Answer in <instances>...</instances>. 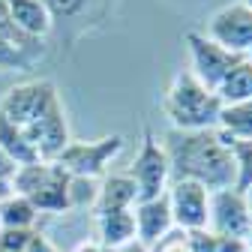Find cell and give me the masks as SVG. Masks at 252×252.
<instances>
[{"instance_id":"obj_1","label":"cell","mask_w":252,"mask_h":252,"mask_svg":"<svg viewBox=\"0 0 252 252\" xmlns=\"http://www.w3.org/2000/svg\"><path fill=\"white\" fill-rule=\"evenodd\" d=\"M168 165H171V180H195L204 189H228L237 180L234 168V138H228L219 129H168L162 138Z\"/></svg>"},{"instance_id":"obj_2","label":"cell","mask_w":252,"mask_h":252,"mask_svg":"<svg viewBox=\"0 0 252 252\" xmlns=\"http://www.w3.org/2000/svg\"><path fill=\"white\" fill-rule=\"evenodd\" d=\"M162 111L171 120V129H216L222 102L192 72H177L162 96Z\"/></svg>"},{"instance_id":"obj_3","label":"cell","mask_w":252,"mask_h":252,"mask_svg":"<svg viewBox=\"0 0 252 252\" xmlns=\"http://www.w3.org/2000/svg\"><path fill=\"white\" fill-rule=\"evenodd\" d=\"M54 105H60V96L51 81H45V78L24 81V84L9 87L6 96L0 99V117H6L9 123L24 129V126L36 123L42 114H48Z\"/></svg>"},{"instance_id":"obj_4","label":"cell","mask_w":252,"mask_h":252,"mask_svg":"<svg viewBox=\"0 0 252 252\" xmlns=\"http://www.w3.org/2000/svg\"><path fill=\"white\" fill-rule=\"evenodd\" d=\"M126 174H129L135 180V186H138V201H150V198L165 195L168 180H171V165H168L162 141L156 138L150 129H144L141 150L132 159V165L126 168Z\"/></svg>"},{"instance_id":"obj_5","label":"cell","mask_w":252,"mask_h":252,"mask_svg":"<svg viewBox=\"0 0 252 252\" xmlns=\"http://www.w3.org/2000/svg\"><path fill=\"white\" fill-rule=\"evenodd\" d=\"M120 150H123V135L114 132V135H105L99 141H69L66 150L54 162L72 177H93L96 180V177L108 174V165Z\"/></svg>"},{"instance_id":"obj_6","label":"cell","mask_w":252,"mask_h":252,"mask_svg":"<svg viewBox=\"0 0 252 252\" xmlns=\"http://www.w3.org/2000/svg\"><path fill=\"white\" fill-rule=\"evenodd\" d=\"M207 231L216 237H234L246 240L252 234V216L246 207V198L240 189H216L210 192V210H207Z\"/></svg>"},{"instance_id":"obj_7","label":"cell","mask_w":252,"mask_h":252,"mask_svg":"<svg viewBox=\"0 0 252 252\" xmlns=\"http://www.w3.org/2000/svg\"><path fill=\"white\" fill-rule=\"evenodd\" d=\"M186 48H189V60H192V69L189 72L213 93H216L219 81L231 72V66H237L243 60L240 54H231L222 45H216L213 39H207L201 30H189L186 33Z\"/></svg>"},{"instance_id":"obj_8","label":"cell","mask_w":252,"mask_h":252,"mask_svg":"<svg viewBox=\"0 0 252 252\" xmlns=\"http://www.w3.org/2000/svg\"><path fill=\"white\" fill-rule=\"evenodd\" d=\"M204 36L213 39L216 45H222L231 54L246 57L252 51V9L243 3V0L240 3L222 6L204 24Z\"/></svg>"},{"instance_id":"obj_9","label":"cell","mask_w":252,"mask_h":252,"mask_svg":"<svg viewBox=\"0 0 252 252\" xmlns=\"http://www.w3.org/2000/svg\"><path fill=\"white\" fill-rule=\"evenodd\" d=\"M165 198L171 207L174 228L180 231H204L207 210H210V189L195 180H171L165 189Z\"/></svg>"},{"instance_id":"obj_10","label":"cell","mask_w":252,"mask_h":252,"mask_svg":"<svg viewBox=\"0 0 252 252\" xmlns=\"http://www.w3.org/2000/svg\"><path fill=\"white\" fill-rule=\"evenodd\" d=\"M24 135H27L30 144L36 147V153H39L42 162H54L57 156L66 150V144L72 141L66 114H63V105H54V108H51L48 114H42L36 123L24 126Z\"/></svg>"},{"instance_id":"obj_11","label":"cell","mask_w":252,"mask_h":252,"mask_svg":"<svg viewBox=\"0 0 252 252\" xmlns=\"http://www.w3.org/2000/svg\"><path fill=\"white\" fill-rule=\"evenodd\" d=\"M132 219H135V240H141L144 246L159 243L168 231H174V219H171V207L165 195L138 201L132 207Z\"/></svg>"},{"instance_id":"obj_12","label":"cell","mask_w":252,"mask_h":252,"mask_svg":"<svg viewBox=\"0 0 252 252\" xmlns=\"http://www.w3.org/2000/svg\"><path fill=\"white\" fill-rule=\"evenodd\" d=\"M3 3H6L9 18L15 21V27L24 30L27 36L45 39L48 30L54 27V18H51V12L42 0H3Z\"/></svg>"},{"instance_id":"obj_13","label":"cell","mask_w":252,"mask_h":252,"mask_svg":"<svg viewBox=\"0 0 252 252\" xmlns=\"http://www.w3.org/2000/svg\"><path fill=\"white\" fill-rule=\"evenodd\" d=\"M138 204V186L129 174H105L99 183V198H96V213L108 210H132Z\"/></svg>"},{"instance_id":"obj_14","label":"cell","mask_w":252,"mask_h":252,"mask_svg":"<svg viewBox=\"0 0 252 252\" xmlns=\"http://www.w3.org/2000/svg\"><path fill=\"white\" fill-rule=\"evenodd\" d=\"M135 240V219L132 210H108L96 213V243L105 252L120 249L123 243Z\"/></svg>"},{"instance_id":"obj_15","label":"cell","mask_w":252,"mask_h":252,"mask_svg":"<svg viewBox=\"0 0 252 252\" xmlns=\"http://www.w3.org/2000/svg\"><path fill=\"white\" fill-rule=\"evenodd\" d=\"M27 198L39 213H63V210H69V174L54 162L48 180Z\"/></svg>"},{"instance_id":"obj_16","label":"cell","mask_w":252,"mask_h":252,"mask_svg":"<svg viewBox=\"0 0 252 252\" xmlns=\"http://www.w3.org/2000/svg\"><path fill=\"white\" fill-rule=\"evenodd\" d=\"M0 150H3L15 165H33V162H39V153H36L33 144L27 141L24 129L15 126V123H9L6 117H0Z\"/></svg>"},{"instance_id":"obj_17","label":"cell","mask_w":252,"mask_h":252,"mask_svg":"<svg viewBox=\"0 0 252 252\" xmlns=\"http://www.w3.org/2000/svg\"><path fill=\"white\" fill-rule=\"evenodd\" d=\"M216 129L225 132L234 141H252V99L222 105L219 120H216Z\"/></svg>"},{"instance_id":"obj_18","label":"cell","mask_w":252,"mask_h":252,"mask_svg":"<svg viewBox=\"0 0 252 252\" xmlns=\"http://www.w3.org/2000/svg\"><path fill=\"white\" fill-rule=\"evenodd\" d=\"M216 96H219V102H222V105L252 99V63L246 57L237 63V66H231V72L219 81Z\"/></svg>"},{"instance_id":"obj_19","label":"cell","mask_w":252,"mask_h":252,"mask_svg":"<svg viewBox=\"0 0 252 252\" xmlns=\"http://www.w3.org/2000/svg\"><path fill=\"white\" fill-rule=\"evenodd\" d=\"M42 57H45V45L42 48H27V45H18L12 39L0 36V69L3 72H27V69H33Z\"/></svg>"},{"instance_id":"obj_20","label":"cell","mask_w":252,"mask_h":252,"mask_svg":"<svg viewBox=\"0 0 252 252\" xmlns=\"http://www.w3.org/2000/svg\"><path fill=\"white\" fill-rule=\"evenodd\" d=\"M39 219V210L24 195H9L0 201V228H33Z\"/></svg>"},{"instance_id":"obj_21","label":"cell","mask_w":252,"mask_h":252,"mask_svg":"<svg viewBox=\"0 0 252 252\" xmlns=\"http://www.w3.org/2000/svg\"><path fill=\"white\" fill-rule=\"evenodd\" d=\"M51 165H54V162H42V159L33 162V165H18L15 174H12V180H9V183H12V192H15V195H24V198L33 195L36 189L48 180Z\"/></svg>"},{"instance_id":"obj_22","label":"cell","mask_w":252,"mask_h":252,"mask_svg":"<svg viewBox=\"0 0 252 252\" xmlns=\"http://www.w3.org/2000/svg\"><path fill=\"white\" fill-rule=\"evenodd\" d=\"M96 198H99V180L69 174V210L72 207H96Z\"/></svg>"},{"instance_id":"obj_23","label":"cell","mask_w":252,"mask_h":252,"mask_svg":"<svg viewBox=\"0 0 252 252\" xmlns=\"http://www.w3.org/2000/svg\"><path fill=\"white\" fill-rule=\"evenodd\" d=\"M231 156H234V168H237L234 189L243 192L246 186H252V141H234Z\"/></svg>"},{"instance_id":"obj_24","label":"cell","mask_w":252,"mask_h":252,"mask_svg":"<svg viewBox=\"0 0 252 252\" xmlns=\"http://www.w3.org/2000/svg\"><path fill=\"white\" fill-rule=\"evenodd\" d=\"M42 3L48 6L54 21H69V18H78L87 9L90 0H42Z\"/></svg>"},{"instance_id":"obj_25","label":"cell","mask_w":252,"mask_h":252,"mask_svg":"<svg viewBox=\"0 0 252 252\" xmlns=\"http://www.w3.org/2000/svg\"><path fill=\"white\" fill-rule=\"evenodd\" d=\"M36 228H0V249L3 252H27L30 237Z\"/></svg>"},{"instance_id":"obj_26","label":"cell","mask_w":252,"mask_h":252,"mask_svg":"<svg viewBox=\"0 0 252 252\" xmlns=\"http://www.w3.org/2000/svg\"><path fill=\"white\" fill-rule=\"evenodd\" d=\"M27 252H60V249H57L45 234H39V231H36L33 237H30V243H27Z\"/></svg>"},{"instance_id":"obj_27","label":"cell","mask_w":252,"mask_h":252,"mask_svg":"<svg viewBox=\"0 0 252 252\" xmlns=\"http://www.w3.org/2000/svg\"><path fill=\"white\" fill-rule=\"evenodd\" d=\"M246 240H234V237H216V252H246Z\"/></svg>"},{"instance_id":"obj_28","label":"cell","mask_w":252,"mask_h":252,"mask_svg":"<svg viewBox=\"0 0 252 252\" xmlns=\"http://www.w3.org/2000/svg\"><path fill=\"white\" fill-rule=\"evenodd\" d=\"M15 168H18V165L9 159L3 150H0V180H6V183H9V180H12V174H15Z\"/></svg>"},{"instance_id":"obj_29","label":"cell","mask_w":252,"mask_h":252,"mask_svg":"<svg viewBox=\"0 0 252 252\" xmlns=\"http://www.w3.org/2000/svg\"><path fill=\"white\" fill-rule=\"evenodd\" d=\"M114 252H150V246H144L141 240H129V243H123L120 249H114Z\"/></svg>"},{"instance_id":"obj_30","label":"cell","mask_w":252,"mask_h":252,"mask_svg":"<svg viewBox=\"0 0 252 252\" xmlns=\"http://www.w3.org/2000/svg\"><path fill=\"white\" fill-rule=\"evenodd\" d=\"M75 252H105L96 240H81L78 246H75Z\"/></svg>"},{"instance_id":"obj_31","label":"cell","mask_w":252,"mask_h":252,"mask_svg":"<svg viewBox=\"0 0 252 252\" xmlns=\"http://www.w3.org/2000/svg\"><path fill=\"white\" fill-rule=\"evenodd\" d=\"M243 198H246V207H249V216H252V186L243 189Z\"/></svg>"},{"instance_id":"obj_32","label":"cell","mask_w":252,"mask_h":252,"mask_svg":"<svg viewBox=\"0 0 252 252\" xmlns=\"http://www.w3.org/2000/svg\"><path fill=\"white\" fill-rule=\"evenodd\" d=\"M243 3H246V6H249V9H252V0H243Z\"/></svg>"},{"instance_id":"obj_33","label":"cell","mask_w":252,"mask_h":252,"mask_svg":"<svg viewBox=\"0 0 252 252\" xmlns=\"http://www.w3.org/2000/svg\"><path fill=\"white\" fill-rule=\"evenodd\" d=\"M246 60H249V63H252V51H249V54H246Z\"/></svg>"},{"instance_id":"obj_34","label":"cell","mask_w":252,"mask_h":252,"mask_svg":"<svg viewBox=\"0 0 252 252\" xmlns=\"http://www.w3.org/2000/svg\"><path fill=\"white\" fill-rule=\"evenodd\" d=\"M246 252H252V243H249V246H246Z\"/></svg>"},{"instance_id":"obj_35","label":"cell","mask_w":252,"mask_h":252,"mask_svg":"<svg viewBox=\"0 0 252 252\" xmlns=\"http://www.w3.org/2000/svg\"><path fill=\"white\" fill-rule=\"evenodd\" d=\"M249 243H252V234H249Z\"/></svg>"},{"instance_id":"obj_36","label":"cell","mask_w":252,"mask_h":252,"mask_svg":"<svg viewBox=\"0 0 252 252\" xmlns=\"http://www.w3.org/2000/svg\"><path fill=\"white\" fill-rule=\"evenodd\" d=\"M0 252H3V249H0Z\"/></svg>"}]
</instances>
